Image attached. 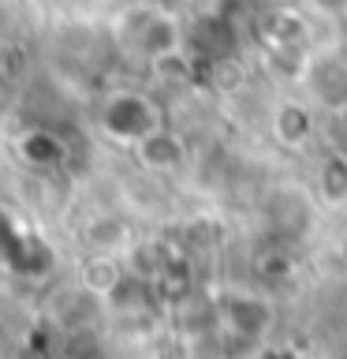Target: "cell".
Returning <instances> with one entry per match:
<instances>
[{
    "label": "cell",
    "mask_w": 347,
    "mask_h": 359,
    "mask_svg": "<svg viewBox=\"0 0 347 359\" xmlns=\"http://www.w3.org/2000/svg\"><path fill=\"white\" fill-rule=\"evenodd\" d=\"M123 38L146 60H157V56H168L179 49V27L164 11H153V8L127 11L123 15Z\"/></svg>",
    "instance_id": "cell-2"
},
{
    "label": "cell",
    "mask_w": 347,
    "mask_h": 359,
    "mask_svg": "<svg viewBox=\"0 0 347 359\" xmlns=\"http://www.w3.org/2000/svg\"><path fill=\"white\" fill-rule=\"evenodd\" d=\"M97 120H101V131L123 146H139L164 128L161 109L146 94H139V90H116V94H108Z\"/></svg>",
    "instance_id": "cell-1"
},
{
    "label": "cell",
    "mask_w": 347,
    "mask_h": 359,
    "mask_svg": "<svg viewBox=\"0 0 347 359\" xmlns=\"http://www.w3.org/2000/svg\"><path fill=\"white\" fill-rule=\"evenodd\" d=\"M19 154L27 157L30 165H38V168H52V165L64 157V142L56 139L52 131L34 128V131H27V135L19 139Z\"/></svg>",
    "instance_id": "cell-3"
},
{
    "label": "cell",
    "mask_w": 347,
    "mask_h": 359,
    "mask_svg": "<svg viewBox=\"0 0 347 359\" xmlns=\"http://www.w3.org/2000/svg\"><path fill=\"white\" fill-rule=\"evenodd\" d=\"M340 128H344V139H347V105L340 109Z\"/></svg>",
    "instance_id": "cell-4"
},
{
    "label": "cell",
    "mask_w": 347,
    "mask_h": 359,
    "mask_svg": "<svg viewBox=\"0 0 347 359\" xmlns=\"http://www.w3.org/2000/svg\"><path fill=\"white\" fill-rule=\"evenodd\" d=\"M340 359H347V352H344V355H340Z\"/></svg>",
    "instance_id": "cell-5"
}]
</instances>
